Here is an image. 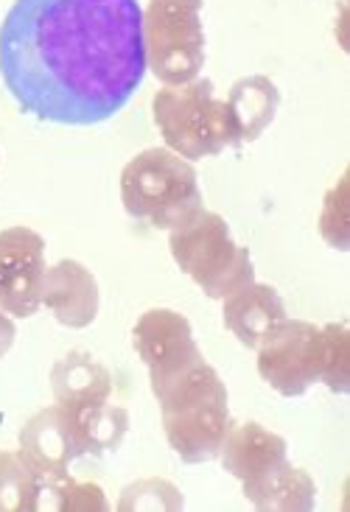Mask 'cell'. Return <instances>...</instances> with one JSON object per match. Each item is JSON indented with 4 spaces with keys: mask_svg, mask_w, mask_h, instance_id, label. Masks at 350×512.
I'll use <instances>...</instances> for the list:
<instances>
[{
    "mask_svg": "<svg viewBox=\"0 0 350 512\" xmlns=\"http://www.w3.org/2000/svg\"><path fill=\"white\" fill-rule=\"evenodd\" d=\"M42 507V482L17 451H0V512H34Z\"/></svg>",
    "mask_w": 350,
    "mask_h": 512,
    "instance_id": "obj_18",
    "label": "cell"
},
{
    "mask_svg": "<svg viewBox=\"0 0 350 512\" xmlns=\"http://www.w3.org/2000/svg\"><path fill=\"white\" fill-rule=\"evenodd\" d=\"M48 496H54L51 507L54 510L70 512V510H107V499L101 493V487L96 485H76L73 479L54 485L45 490ZM42 493V496H45Z\"/></svg>",
    "mask_w": 350,
    "mask_h": 512,
    "instance_id": "obj_20",
    "label": "cell"
},
{
    "mask_svg": "<svg viewBox=\"0 0 350 512\" xmlns=\"http://www.w3.org/2000/svg\"><path fill=\"white\" fill-rule=\"evenodd\" d=\"M255 510H286V512H308L314 510L317 487L311 476L300 468H292L289 462L272 473L264 485H258L250 493H244Z\"/></svg>",
    "mask_w": 350,
    "mask_h": 512,
    "instance_id": "obj_17",
    "label": "cell"
},
{
    "mask_svg": "<svg viewBox=\"0 0 350 512\" xmlns=\"http://www.w3.org/2000/svg\"><path fill=\"white\" fill-rule=\"evenodd\" d=\"M219 457L224 471L236 476L244 493H250L289 462V445L261 423H230Z\"/></svg>",
    "mask_w": 350,
    "mask_h": 512,
    "instance_id": "obj_11",
    "label": "cell"
},
{
    "mask_svg": "<svg viewBox=\"0 0 350 512\" xmlns=\"http://www.w3.org/2000/svg\"><path fill=\"white\" fill-rule=\"evenodd\" d=\"M348 331L345 325L322 328V373L320 381L345 395L348 392Z\"/></svg>",
    "mask_w": 350,
    "mask_h": 512,
    "instance_id": "obj_19",
    "label": "cell"
},
{
    "mask_svg": "<svg viewBox=\"0 0 350 512\" xmlns=\"http://www.w3.org/2000/svg\"><path fill=\"white\" fill-rule=\"evenodd\" d=\"M23 462L37 473L42 493L48 487L62 485L70 479V462L84 457L82 443L70 423V415L56 403L42 409L40 415L28 420L20 431V451Z\"/></svg>",
    "mask_w": 350,
    "mask_h": 512,
    "instance_id": "obj_10",
    "label": "cell"
},
{
    "mask_svg": "<svg viewBox=\"0 0 350 512\" xmlns=\"http://www.w3.org/2000/svg\"><path fill=\"white\" fill-rule=\"evenodd\" d=\"M146 70L138 0H14L0 26L3 84L40 121H110Z\"/></svg>",
    "mask_w": 350,
    "mask_h": 512,
    "instance_id": "obj_1",
    "label": "cell"
},
{
    "mask_svg": "<svg viewBox=\"0 0 350 512\" xmlns=\"http://www.w3.org/2000/svg\"><path fill=\"white\" fill-rule=\"evenodd\" d=\"M132 345L149 370L154 395L205 361L202 350L196 347L191 322L171 308H149L140 314L132 328Z\"/></svg>",
    "mask_w": 350,
    "mask_h": 512,
    "instance_id": "obj_8",
    "label": "cell"
},
{
    "mask_svg": "<svg viewBox=\"0 0 350 512\" xmlns=\"http://www.w3.org/2000/svg\"><path fill=\"white\" fill-rule=\"evenodd\" d=\"M154 124L166 146L185 160H202L236 146L224 101L213 96L208 79L163 87L152 101Z\"/></svg>",
    "mask_w": 350,
    "mask_h": 512,
    "instance_id": "obj_5",
    "label": "cell"
},
{
    "mask_svg": "<svg viewBox=\"0 0 350 512\" xmlns=\"http://www.w3.org/2000/svg\"><path fill=\"white\" fill-rule=\"evenodd\" d=\"M51 389L59 406L82 412L110 401L112 375L96 356L84 350H70L51 370Z\"/></svg>",
    "mask_w": 350,
    "mask_h": 512,
    "instance_id": "obj_14",
    "label": "cell"
},
{
    "mask_svg": "<svg viewBox=\"0 0 350 512\" xmlns=\"http://www.w3.org/2000/svg\"><path fill=\"white\" fill-rule=\"evenodd\" d=\"M278 104V87L269 82L266 76H250V79H241V82L233 84L224 107H227V115H230L236 146L261 138V132L272 124Z\"/></svg>",
    "mask_w": 350,
    "mask_h": 512,
    "instance_id": "obj_15",
    "label": "cell"
},
{
    "mask_svg": "<svg viewBox=\"0 0 350 512\" xmlns=\"http://www.w3.org/2000/svg\"><path fill=\"white\" fill-rule=\"evenodd\" d=\"M202 0H149L143 12L146 68L166 87L199 79L205 65Z\"/></svg>",
    "mask_w": 350,
    "mask_h": 512,
    "instance_id": "obj_6",
    "label": "cell"
},
{
    "mask_svg": "<svg viewBox=\"0 0 350 512\" xmlns=\"http://www.w3.org/2000/svg\"><path fill=\"white\" fill-rule=\"evenodd\" d=\"M258 373L283 398H300L320 381L322 328L303 319H283L261 339Z\"/></svg>",
    "mask_w": 350,
    "mask_h": 512,
    "instance_id": "obj_7",
    "label": "cell"
},
{
    "mask_svg": "<svg viewBox=\"0 0 350 512\" xmlns=\"http://www.w3.org/2000/svg\"><path fill=\"white\" fill-rule=\"evenodd\" d=\"M65 412L70 415V423L76 429L84 454L104 457L124 443L126 429H129V412L124 406H115V403L107 401L101 406H93V409H82V412H70V409H65Z\"/></svg>",
    "mask_w": 350,
    "mask_h": 512,
    "instance_id": "obj_16",
    "label": "cell"
},
{
    "mask_svg": "<svg viewBox=\"0 0 350 512\" xmlns=\"http://www.w3.org/2000/svg\"><path fill=\"white\" fill-rule=\"evenodd\" d=\"M168 250L210 300H224L255 280L247 247H238L230 236V224L205 208L168 233Z\"/></svg>",
    "mask_w": 350,
    "mask_h": 512,
    "instance_id": "obj_4",
    "label": "cell"
},
{
    "mask_svg": "<svg viewBox=\"0 0 350 512\" xmlns=\"http://www.w3.org/2000/svg\"><path fill=\"white\" fill-rule=\"evenodd\" d=\"M163 412V431L185 465H202L219 457L230 429L227 387L208 361L177 378L154 395Z\"/></svg>",
    "mask_w": 350,
    "mask_h": 512,
    "instance_id": "obj_2",
    "label": "cell"
},
{
    "mask_svg": "<svg viewBox=\"0 0 350 512\" xmlns=\"http://www.w3.org/2000/svg\"><path fill=\"white\" fill-rule=\"evenodd\" d=\"M222 317L224 328L233 333L241 345L255 350L266 333L286 319V305L272 286L252 280L224 297Z\"/></svg>",
    "mask_w": 350,
    "mask_h": 512,
    "instance_id": "obj_13",
    "label": "cell"
},
{
    "mask_svg": "<svg viewBox=\"0 0 350 512\" xmlns=\"http://www.w3.org/2000/svg\"><path fill=\"white\" fill-rule=\"evenodd\" d=\"M121 202L132 219L174 230L205 208L191 160L171 149H146L121 171Z\"/></svg>",
    "mask_w": 350,
    "mask_h": 512,
    "instance_id": "obj_3",
    "label": "cell"
},
{
    "mask_svg": "<svg viewBox=\"0 0 350 512\" xmlns=\"http://www.w3.org/2000/svg\"><path fill=\"white\" fill-rule=\"evenodd\" d=\"M42 305L51 311L59 325L82 331L98 317V283L93 272L79 261H59L45 269L42 277Z\"/></svg>",
    "mask_w": 350,
    "mask_h": 512,
    "instance_id": "obj_12",
    "label": "cell"
},
{
    "mask_svg": "<svg viewBox=\"0 0 350 512\" xmlns=\"http://www.w3.org/2000/svg\"><path fill=\"white\" fill-rule=\"evenodd\" d=\"M14 336H17V328H14V322L9 319V314L0 308V356H6L14 345Z\"/></svg>",
    "mask_w": 350,
    "mask_h": 512,
    "instance_id": "obj_21",
    "label": "cell"
},
{
    "mask_svg": "<svg viewBox=\"0 0 350 512\" xmlns=\"http://www.w3.org/2000/svg\"><path fill=\"white\" fill-rule=\"evenodd\" d=\"M45 241L28 227H6L0 233V308L9 317L28 319L42 305Z\"/></svg>",
    "mask_w": 350,
    "mask_h": 512,
    "instance_id": "obj_9",
    "label": "cell"
}]
</instances>
